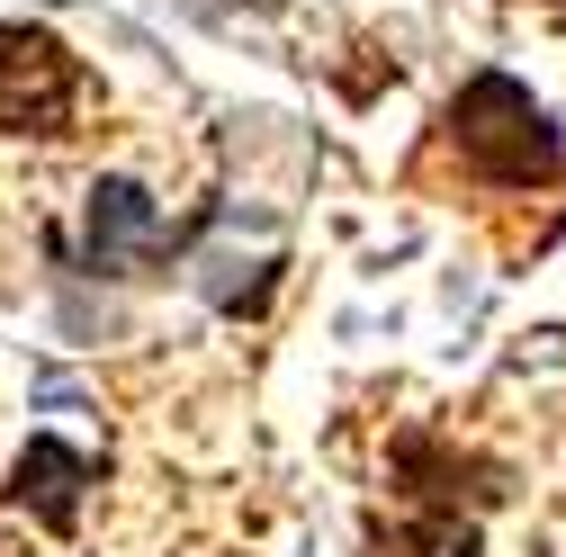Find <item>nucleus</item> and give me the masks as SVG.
Here are the masks:
<instances>
[{"label": "nucleus", "mask_w": 566, "mask_h": 557, "mask_svg": "<svg viewBox=\"0 0 566 557\" xmlns=\"http://www.w3.org/2000/svg\"><path fill=\"white\" fill-rule=\"evenodd\" d=\"M171 261L163 234V198L145 180H99L91 189V234H82V270L91 278H145Z\"/></svg>", "instance_id": "nucleus-3"}, {"label": "nucleus", "mask_w": 566, "mask_h": 557, "mask_svg": "<svg viewBox=\"0 0 566 557\" xmlns=\"http://www.w3.org/2000/svg\"><path fill=\"white\" fill-rule=\"evenodd\" d=\"M450 145H459V162L476 171V180H494V189H548L557 171H566V145H557V126H548V108L513 82V73H476L459 99H450Z\"/></svg>", "instance_id": "nucleus-1"}, {"label": "nucleus", "mask_w": 566, "mask_h": 557, "mask_svg": "<svg viewBox=\"0 0 566 557\" xmlns=\"http://www.w3.org/2000/svg\"><path fill=\"white\" fill-rule=\"evenodd\" d=\"M82 91L91 82L54 28H0V126L10 135H63Z\"/></svg>", "instance_id": "nucleus-2"}, {"label": "nucleus", "mask_w": 566, "mask_h": 557, "mask_svg": "<svg viewBox=\"0 0 566 557\" xmlns=\"http://www.w3.org/2000/svg\"><path fill=\"white\" fill-rule=\"evenodd\" d=\"M82 485H91V459L36 432V441L19 450V467H10V504L36 513L45 530H73V522H82Z\"/></svg>", "instance_id": "nucleus-4"}]
</instances>
